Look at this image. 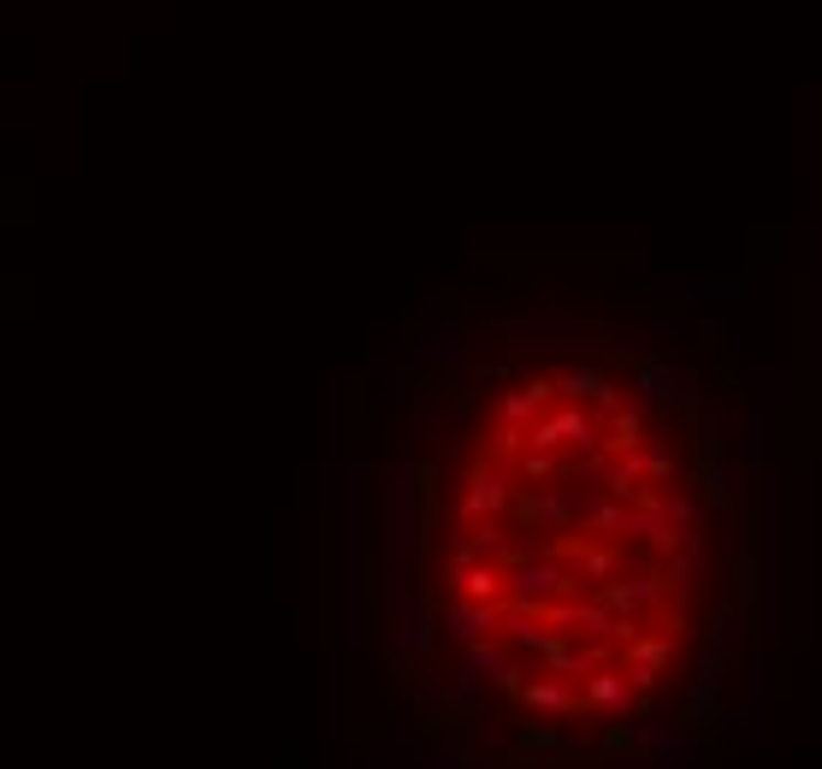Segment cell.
I'll return each instance as SVG.
<instances>
[{
    "label": "cell",
    "instance_id": "3",
    "mask_svg": "<svg viewBox=\"0 0 822 769\" xmlns=\"http://www.w3.org/2000/svg\"><path fill=\"white\" fill-rule=\"evenodd\" d=\"M420 468L397 462V485H391V504H397V569L420 551Z\"/></svg>",
    "mask_w": 822,
    "mask_h": 769
},
{
    "label": "cell",
    "instance_id": "2",
    "mask_svg": "<svg viewBox=\"0 0 822 769\" xmlns=\"http://www.w3.org/2000/svg\"><path fill=\"white\" fill-rule=\"evenodd\" d=\"M391 646L403 657H426L438 646V616L420 598H408L397 580H391Z\"/></svg>",
    "mask_w": 822,
    "mask_h": 769
},
{
    "label": "cell",
    "instance_id": "10",
    "mask_svg": "<svg viewBox=\"0 0 822 769\" xmlns=\"http://www.w3.org/2000/svg\"><path fill=\"white\" fill-rule=\"evenodd\" d=\"M739 432H746V438H739V444H746L752 457H757V450L769 444V438H764V409H752V415H746V427H739Z\"/></svg>",
    "mask_w": 822,
    "mask_h": 769
},
{
    "label": "cell",
    "instance_id": "8",
    "mask_svg": "<svg viewBox=\"0 0 822 769\" xmlns=\"http://www.w3.org/2000/svg\"><path fill=\"white\" fill-rule=\"evenodd\" d=\"M739 290H746V278H710V303H722V308H734V303H746V296H739Z\"/></svg>",
    "mask_w": 822,
    "mask_h": 769
},
{
    "label": "cell",
    "instance_id": "7",
    "mask_svg": "<svg viewBox=\"0 0 822 769\" xmlns=\"http://www.w3.org/2000/svg\"><path fill=\"white\" fill-rule=\"evenodd\" d=\"M420 361H432V367H456V332H450V326H438V332L420 343Z\"/></svg>",
    "mask_w": 822,
    "mask_h": 769
},
{
    "label": "cell",
    "instance_id": "9",
    "mask_svg": "<svg viewBox=\"0 0 822 769\" xmlns=\"http://www.w3.org/2000/svg\"><path fill=\"white\" fill-rule=\"evenodd\" d=\"M592 699H598V704H634V699H627V686L615 681V674H598V681H592Z\"/></svg>",
    "mask_w": 822,
    "mask_h": 769
},
{
    "label": "cell",
    "instance_id": "5",
    "mask_svg": "<svg viewBox=\"0 0 822 769\" xmlns=\"http://www.w3.org/2000/svg\"><path fill=\"white\" fill-rule=\"evenodd\" d=\"M811 355L822 361V219H816V249H811Z\"/></svg>",
    "mask_w": 822,
    "mask_h": 769
},
{
    "label": "cell",
    "instance_id": "11",
    "mask_svg": "<svg viewBox=\"0 0 822 769\" xmlns=\"http://www.w3.org/2000/svg\"><path fill=\"white\" fill-rule=\"evenodd\" d=\"M527 704H545V711H562V686H527Z\"/></svg>",
    "mask_w": 822,
    "mask_h": 769
},
{
    "label": "cell",
    "instance_id": "12",
    "mask_svg": "<svg viewBox=\"0 0 822 769\" xmlns=\"http://www.w3.org/2000/svg\"><path fill=\"white\" fill-rule=\"evenodd\" d=\"M734 598H739V604L752 598V557H739V562H734Z\"/></svg>",
    "mask_w": 822,
    "mask_h": 769
},
{
    "label": "cell",
    "instance_id": "6",
    "mask_svg": "<svg viewBox=\"0 0 822 769\" xmlns=\"http://www.w3.org/2000/svg\"><path fill=\"white\" fill-rule=\"evenodd\" d=\"M415 769H462V746L450 740H438V746H426V751H415Z\"/></svg>",
    "mask_w": 822,
    "mask_h": 769
},
{
    "label": "cell",
    "instance_id": "1",
    "mask_svg": "<svg viewBox=\"0 0 822 769\" xmlns=\"http://www.w3.org/2000/svg\"><path fill=\"white\" fill-rule=\"evenodd\" d=\"M343 592H338V639L343 651L361 646V622H368V562H361V474L343 468Z\"/></svg>",
    "mask_w": 822,
    "mask_h": 769
},
{
    "label": "cell",
    "instance_id": "4",
    "mask_svg": "<svg viewBox=\"0 0 822 769\" xmlns=\"http://www.w3.org/2000/svg\"><path fill=\"white\" fill-rule=\"evenodd\" d=\"M497 627V609L492 604H450V639H462V646H480L485 634Z\"/></svg>",
    "mask_w": 822,
    "mask_h": 769
}]
</instances>
